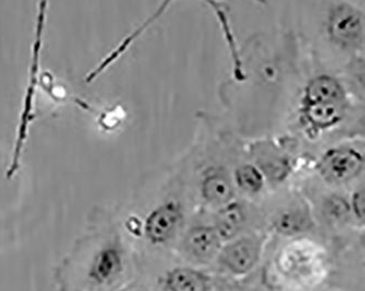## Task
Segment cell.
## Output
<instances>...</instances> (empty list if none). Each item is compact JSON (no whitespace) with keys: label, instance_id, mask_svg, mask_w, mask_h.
<instances>
[{"label":"cell","instance_id":"obj_1","mask_svg":"<svg viewBox=\"0 0 365 291\" xmlns=\"http://www.w3.org/2000/svg\"><path fill=\"white\" fill-rule=\"evenodd\" d=\"M285 116L309 140L360 129L364 122V69L331 68L306 53Z\"/></svg>","mask_w":365,"mask_h":291},{"label":"cell","instance_id":"obj_2","mask_svg":"<svg viewBox=\"0 0 365 291\" xmlns=\"http://www.w3.org/2000/svg\"><path fill=\"white\" fill-rule=\"evenodd\" d=\"M291 31L319 64L340 70L364 68L365 12L346 0H295Z\"/></svg>","mask_w":365,"mask_h":291},{"label":"cell","instance_id":"obj_3","mask_svg":"<svg viewBox=\"0 0 365 291\" xmlns=\"http://www.w3.org/2000/svg\"><path fill=\"white\" fill-rule=\"evenodd\" d=\"M178 0H160L159 5L156 9L150 14L134 31L125 36L121 42L118 44L116 48L110 52L108 56H106L101 60L99 65L93 69L91 74L86 77V83H91V81L97 79L100 75L103 74L108 68L112 66L114 63L118 60L130 50V46L134 43L144 36L145 32L148 31V28H152L158 20L164 17L166 12L173 7ZM204 5L209 8L210 11L213 14L215 18L216 23L218 24L220 31L223 36L224 43H225L226 48H227L228 56L230 60V79L234 81H242L244 78V73H242V55H240V46L238 44L237 38H236L235 32L232 28V21H230V9L228 6L225 5L223 1L220 0H201ZM252 3L258 4V5H266L267 0H252Z\"/></svg>","mask_w":365,"mask_h":291},{"label":"cell","instance_id":"obj_4","mask_svg":"<svg viewBox=\"0 0 365 291\" xmlns=\"http://www.w3.org/2000/svg\"><path fill=\"white\" fill-rule=\"evenodd\" d=\"M50 0H38V12H36V32H34V44H32L31 62L29 67L28 85L24 93L21 114L18 124L17 135L14 142V154L11 164L8 169V178L17 172L26 146L29 129L34 117V101H36V89L38 83V70H40L41 57H42L43 38L46 28L48 10Z\"/></svg>","mask_w":365,"mask_h":291},{"label":"cell","instance_id":"obj_5","mask_svg":"<svg viewBox=\"0 0 365 291\" xmlns=\"http://www.w3.org/2000/svg\"><path fill=\"white\" fill-rule=\"evenodd\" d=\"M318 168L322 174L332 182L351 180L364 168L363 147L356 142H346L330 148L320 158Z\"/></svg>","mask_w":365,"mask_h":291},{"label":"cell","instance_id":"obj_6","mask_svg":"<svg viewBox=\"0 0 365 291\" xmlns=\"http://www.w3.org/2000/svg\"><path fill=\"white\" fill-rule=\"evenodd\" d=\"M261 250L262 240L256 236L235 238L220 250L218 262L232 274H246L258 263Z\"/></svg>","mask_w":365,"mask_h":291},{"label":"cell","instance_id":"obj_7","mask_svg":"<svg viewBox=\"0 0 365 291\" xmlns=\"http://www.w3.org/2000/svg\"><path fill=\"white\" fill-rule=\"evenodd\" d=\"M123 256L119 246L114 243L103 244L96 250L89 260L86 277L91 286L105 287L111 284L121 273Z\"/></svg>","mask_w":365,"mask_h":291},{"label":"cell","instance_id":"obj_8","mask_svg":"<svg viewBox=\"0 0 365 291\" xmlns=\"http://www.w3.org/2000/svg\"><path fill=\"white\" fill-rule=\"evenodd\" d=\"M181 211L175 201H168L155 208L146 218L144 233L148 241L163 244L168 241L178 229Z\"/></svg>","mask_w":365,"mask_h":291},{"label":"cell","instance_id":"obj_9","mask_svg":"<svg viewBox=\"0 0 365 291\" xmlns=\"http://www.w3.org/2000/svg\"><path fill=\"white\" fill-rule=\"evenodd\" d=\"M221 243L222 240L213 227L199 226L187 231L183 240V249L195 262L209 263L220 253Z\"/></svg>","mask_w":365,"mask_h":291},{"label":"cell","instance_id":"obj_10","mask_svg":"<svg viewBox=\"0 0 365 291\" xmlns=\"http://www.w3.org/2000/svg\"><path fill=\"white\" fill-rule=\"evenodd\" d=\"M246 221L244 207L240 203H230L223 205L215 216L214 229L222 241H230L235 239Z\"/></svg>","mask_w":365,"mask_h":291},{"label":"cell","instance_id":"obj_11","mask_svg":"<svg viewBox=\"0 0 365 291\" xmlns=\"http://www.w3.org/2000/svg\"><path fill=\"white\" fill-rule=\"evenodd\" d=\"M166 287L169 291H209V278L192 268H176L168 273Z\"/></svg>","mask_w":365,"mask_h":291},{"label":"cell","instance_id":"obj_12","mask_svg":"<svg viewBox=\"0 0 365 291\" xmlns=\"http://www.w3.org/2000/svg\"><path fill=\"white\" fill-rule=\"evenodd\" d=\"M202 195L214 205H225L234 196L230 181L222 171H211L202 182Z\"/></svg>","mask_w":365,"mask_h":291},{"label":"cell","instance_id":"obj_13","mask_svg":"<svg viewBox=\"0 0 365 291\" xmlns=\"http://www.w3.org/2000/svg\"><path fill=\"white\" fill-rule=\"evenodd\" d=\"M236 183L246 192L256 193L264 186V179L261 171L254 164H242L235 172Z\"/></svg>","mask_w":365,"mask_h":291},{"label":"cell","instance_id":"obj_14","mask_svg":"<svg viewBox=\"0 0 365 291\" xmlns=\"http://www.w3.org/2000/svg\"><path fill=\"white\" fill-rule=\"evenodd\" d=\"M352 211L354 215L360 219L364 221V190H359L352 199Z\"/></svg>","mask_w":365,"mask_h":291},{"label":"cell","instance_id":"obj_15","mask_svg":"<svg viewBox=\"0 0 365 291\" xmlns=\"http://www.w3.org/2000/svg\"><path fill=\"white\" fill-rule=\"evenodd\" d=\"M346 1L354 4V5L358 6V7L363 8V9H364L365 0H346Z\"/></svg>","mask_w":365,"mask_h":291}]
</instances>
